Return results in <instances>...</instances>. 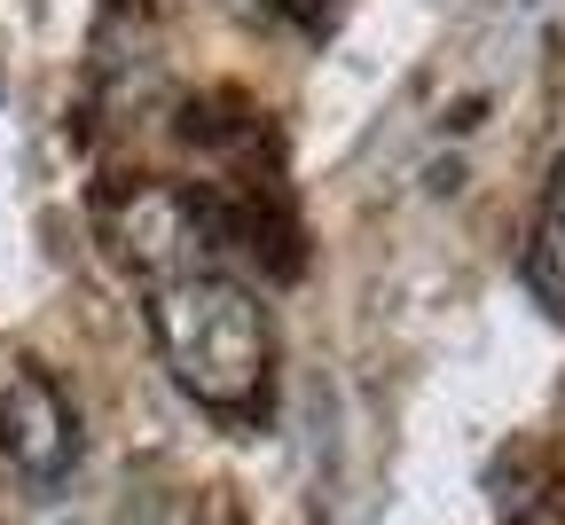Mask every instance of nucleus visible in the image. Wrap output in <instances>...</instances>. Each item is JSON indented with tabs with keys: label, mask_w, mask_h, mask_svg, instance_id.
Masks as SVG:
<instances>
[{
	"label": "nucleus",
	"mask_w": 565,
	"mask_h": 525,
	"mask_svg": "<svg viewBox=\"0 0 565 525\" xmlns=\"http://www.w3.org/2000/svg\"><path fill=\"white\" fill-rule=\"evenodd\" d=\"M150 330L181 393L204 408H244L267 377V307L212 259L150 275Z\"/></svg>",
	"instance_id": "nucleus-1"
},
{
	"label": "nucleus",
	"mask_w": 565,
	"mask_h": 525,
	"mask_svg": "<svg viewBox=\"0 0 565 525\" xmlns=\"http://www.w3.org/2000/svg\"><path fill=\"white\" fill-rule=\"evenodd\" d=\"M0 463L32 494H55L63 471L79 463V416H71V400L47 368H17L0 385Z\"/></svg>",
	"instance_id": "nucleus-2"
},
{
	"label": "nucleus",
	"mask_w": 565,
	"mask_h": 525,
	"mask_svg": "<svg viewBox=\"0 0 565 525\" xmlns=\"http://www.w3.org/2000/svg\"><path fill=\"white\" fill-rule=\"evenodd\" d=\"M526 282H534L542 307H565V158L550 165L534 228H526Z\"/></svg>",
	"instance_id": "nucleus-3"
}]
</instances>
